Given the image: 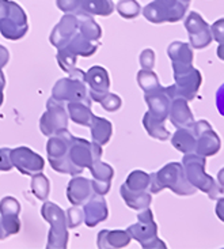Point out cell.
<instances>
[{
  "label": "cell",
  "instance_id": "32",
  "mask_svg": "<svg viewBox=\"0 0 224 249\" xmlns=\"http://www.w3.org/2000/svg\"><path fill=\"white\" fill-rule=\"evenodd\" d=\"M32 192L42 202H47L49 195V181L44 175L35 173L32 180Z\"/></svg>",
  "mask_w": 224,
  "mask_h": 249
},
{
  "label": "cell",
  "instance_id": "44",
  "mask_svg": "<svg viewBox=\"0 0 224 249\" xmlns=\"http://www.w3.org/2000/svg\"><path fill=\"white\" fill-rule=\"evenodd\" d=\"M8 57H10L8 51H7L6 48L3 47V45H0V71H1V68L4 67V66L7 64Z\"/></svg>",
  "mask_w": 224,
  "mask_h": 249
},
{
  "label": "cell",
  "instance_id": "30",
  "mask_svg": "<svg viewBox=\"0 0 224 249\" xmlns=\"http://www.w3.org/2000/svg\"><path fill=\"white\" fill-rule=\"evenodd\" d=\"M124 185L130 191H148L149 175L144 173L142 170H135L128 176Z\"/></svg>",
  "mask_w": 224,
  "mask_h": 249
},
{
  "label": "cell",
  "instance_id": "43",
  "mask_svg": "<svg viewBox=\"0 0 224 249\" xmlns=\"http://www.w3.org/2000/svg\"><path fill=\"white\" fill-rule=\"evenodd\" d=\"M215 213H216L217 218H219L222 222H224V197L223 199H219V200H217Z\"/></svg>",
  "mask_w": 224,
  "mask_h": 249
},
{
  "label": "cell",
  "instance_id": "38",
  "mask_svg": "<svg viewBox=\"0 0 224 249\" xmlns=\"http://www.w3.org/2000/svg\"><path fill=\"white\" fill-rule=\"evenodd\" d=\"M140 66L144 70H152L155 66V53L152 49H144L140 54Z\"/></svg>",
  "mask_w": 224,
  "mask_h": 249
},
{
  "label": "cell",
  "instance_id": "16",
  "mask_svg": "<svg viewBox=\"0 0 224 249\" xmlns=\"http://www.w3.org/2000/svg\"><path fill=\"white\" fill-rule=\"evenodd\" d=\"M167 54L171 59L174 74L188 71L189 68L193 67V51H192V47L186 42L176 41L170 44L167 48Z\"/></svg>",
  "mask_w": 224,
  "mask_h": 249
},
{
  "label": "cell",
  "instance_id": "42",
  "mask_svg": "<svg viewBox=\"0 0 224 249\" xmlns=\"http://www.w3.org/2000/svg\"><path fill=\"white\" fill-rule=\"evenodd\" d=\"M216 107L219 113L224 117V83L216 91Z\"/></svg>",
  "mask_w": 224,
  "mask_h": 249
},
{
  "label": "cell",
  "instance_id": "11",
  "mask_svg": "<svg viewBox=\"0 0 224 249\" xmlns=\"http://www.w3.org/2000/svg\"><path fill=\"white\" fill-rule=\"evenodd\" d=\"M68 113L63 102L50 98L47 102V112L42 115L40 120L41 132L47 136H54L67 129Z\"/></svg>",
  "mask_w": 224,
  "mask_h": 249
},
{
  "label": "cell",
  "instance_id": "46",
  "mask_svg": "<svg viewBox=\"0 0 224 249\" xmlns=\"http://www.w3.org/2000/svg\"><path fill=\"white\" fill-rule=\"evenodd\" d=\"M217 57L224 61V42L219 44V47H217Z\"/></svg>",
  "mask_w": 224,
  "mask_h": 249
},
{
  "label": "cell",
  "instance_id": "4",
  "mask_svg": "<svg viewBox=\"0 0 224 249\" xmlns=\"http://www.w3.org/2000/svg\"><path fill=\"white\" fill-rule=\"evenodd\" d=\"M86 72H83L79 68H74L69 76L65 79H60L54 85L52 90V98L59 102H72L81 101L91 105V98L87 94V83L84 79Z\"/></svg>",
  "mask_w": 224,
  "mask_h": 249
},
{
  "label": "cell",
  "instance_id": "3",
  "mask_svg": "<svg viewBox=\"0 0 224 249\" xmlns=\"http://www.w3.org/2000/svg\"><path fill=\"white\" fill-rule=\"evenodd\" d=\"M0 33L16 41L27 33V17L23 8L11 0H0Z\"/></svg>",
  "mask_w": 224,
  "mask_h": 249
},
{
  "label": "cell",
  "instance_id": "7",
  "mask_svg": "<svg viewBox=\"0 0 224 249\" xmlns=\"http://www.w3.org/2000/svg\"><path fill=\"white\" fill-rule=\"evenodd\" d=\"M41 214L45 221L50 223L47 248H67L68 231L65 213L53 203L45 202L41 209Z\"/></svg>",
  "mask_w": 224,
  "mask_h": 249
},
{
  "label": "cell",
  "instance_id": "19",
  "mask_svg": "<svg viewBox=\"0 0 224 249\" xmlns=\"http://www.w3.org/2000/svg\"><path fill=\"white\" fill-rule=\"evenodd\" d=\"M88 169L91 170V175L94 177L93 188H94L95 194L102 196L106 195L110 189V182L113 178V168L108 163L102 162L101 160H98Z\"/></svg>",
  "mask_w": 224,
  "mask_h": 249
},
{
  "label": "cell",
  "instance_id": "39",
  "mask_svg": "<svg viewBox=\"0 0 224 249\" xmlns=\"http://www.w3.org/2000/svg\"><path fill=\"white\" fill-rule=\"evenodd\" d=\"M210 33H212V38L217 41L219 44L224 42V18L223 19L216 20L212 26H210Z\"/></svg>",
  "mask_w": 224,
  "mask_h": 249
},
{
  "label": "cell",
  "instance_id": "24",
  "mask_svg": "<svg viewBox=\"0 0 224 249\" xmlns=\"http://www.w3.org/2000/svg\"><path fill=\"white\" fill-rule=\"evenodd\" d=\"M121 196L127 203V206L133 210H139V211L148 209L149 204L152 202V197L148 191H130L125 185L121 187Z\"/></svg>",
  "mask_w": 224,
  "mask_h": 249
},
{
  "label": "cell",
  "instance_id": "6",
  "mask_svg": "<svg viewBox=\"0 0 224 249\" xmlns=\"http://www.w3.org/2000/svg\"><path fill=\"white\" fill-rule=\"evenodd\" d=\"M102 148L96 143L80 139V138H72L71 147L68 153V161L71 166V175L75 176L80 173L83 169L90 168L94 162L101 160Z\"/></svg>",
  "mask_w": 224,
  "mask_h": 249
},
{
  "label": "cell",
  "instance_id": "13",
  "mask_svg": "<svg viewBox=\"0 0 224 249\" xmlns=\"http://www.w3.org/2000/svg\"><path fill=\"white\" fill-rule=\"evenodd\" d=\"M185 27L189 33L190 47L193 49H204L209 47L212 42V33L210 26L201 18L198 13H190L185 19Z\"/></svg>",
  "mask_w": 224,
  "mask_h": 249
},
{
  "label": "cell",
  "instance_id": "2",
  "mask_svg": "<svg viewBox=\"0 0 224 249\" xmlns=\"http://www.w3.org/2000/svg\"><path fill=\"white\" fill-rule=\"evenodd\" d=\"M182 166L188 181L198 191H203L210 199H217L224 192V187L205 173V157L197 153L185 154Z\"/></svg>",
  "mask_w": 224,
  "mask_h": 249
},
{
  "label": "cell",
  "instance_id": "23",
  "mask_svg": "<svg viewBox=\"0 0 224 249\" xmlns=\"http://www.w3.org/2000/svg\"><path fill=\"white\" fill-rule=\"evenodd\" d=\"M130 241L128 231L124 230H102L98 234V248H124Z\"/></svg>",
  "mask_w": 224,
  "mask_h": 249
},
{
  "label": "cell",
  "instance_id": "37",
  "mask_svg": "<svg viewBox=\"0 0 224 249\" xmlns=\"http://www.w3.org/2000/svg\"><path fill=\"white\" fill-rule=\"evenodd\" d=\"M101 105L102 108L105 109V110H109V112H115L117 109L121 108V98L120 97H117L115 94H105L101 98Z\"/></svg>",
  "mask_w": 224,
  "mask_h": 249
},
{
  "label": "cell",
  "instance_id": "20",
  "mask_svg": "<svg viewBox=\"0 0 224 249\" xmlns=\"http://www.w3.org/2000/svg\"><path fill=\"white\" fill-rule=\"evenodd\" d=\"M94 192L93 181H88L87 178L83 177H74L67 188L68 200L74 206H81L87 202Z\"/></svg>",
  "mask_w": 224,
  "mask_h": 249
},
{
  "label": "cell",
  "instance_id": "15",
  "mask_svg": "<svg viewBox=\"0 0 224 249\" xmlns=\"http://www.w3.org/2000/svg\"><path fill=\"white\" fill-rule=\"evenodd\" d=\"M86 83L90 88V98L94 101H101V98L109 93L110 88V78H109L108 71L103 67H91L84 75Z\"/></svg>",
  "mask_w": 224,
  "mask_h": 249
},
{
  "label": "cell",
  "instance_id": "48",
  "mask_svg": "<svg viewBox=\"0 0 224 249\" xmlns=\"http://www.w3.org/2000/svg\"><path fill=\"white\" fill-rule=\"evenodd\" d=\"M7 234L4 229H3V226H1V222H0V240H3V238H6Z\"/></svg>",
  "mask_w": 224,
  "mask_h": 249
},
{
  "label": "cell",
  "instance_id": "34",
  "mask_svg": "<svg viewBox=\"0 0 224 249\" xmlns=\"http://www.w3.org/2000/svg\"><path fill=\"white\" fill-rule=\"evenodd\" d=\"M57 63L65 72H71L75 68V63H76V56L72 54L67 49H59L57 52Z\"/></svg>",
  "mask_w": 224,
  "mask_h": 249
},
{
  "label": "cell",
  "instance_id": "27",
  "mask_svg": "<svg viewBox=\"0 0 224 249\" xmlns=\"http://www.w3.org/2000/svg\"><path fill=\"white\" fill-rule=\"evenodd\" d=\"M113 11L114 4L112 0H81V14L84 15L109 17Z\"/></svg>",
  "mask_w": 224,
  "mask_h": 249
},
{
  "label": "cell",
  "instance_id": "33",
  "mask_svg": "<svg viewBox=\"0 0 224 249\" xmlns=\"http://www.w3.org/2000/svg\"><path fill=\"white\" fill-rule=\"evenodd\" d=\"M117 11L125 19H133L142 13V7L136 0H120L117 4Z\"/></svg>",
  "mask_w": 224,
  "mask_h": 249
},
{
  "label": "cell",
  "instance_id": "9",
  "mask_svg": "<svg viewBox=\"0 0 224 249\" xmlns=\"http://www.w3.org/2000/svg\"><path fill=\"white\" fill-rule=\"evenodd\" d=\"M72 135L68 132L67 129H64L60 134L50 136V139L48 142V158L50 162V166L59 172V173H67L71 175V166L68 161V153L71 147V142H72Z\"/></svg>",
  "mask_w": 224,
  "mask_h": 249
},
{
  "label": "cell",
  "instance_id": "41",
  "mask_svg": "<svg viewBox=\"0 0 224 249\" xmlns=\"http://www.w3.org/2000/svg\"><path fill=\"white\" fill-rule=\"evenodd\" d=\"M67 216H68V226L69 228H76L79 226L83 221V213L80 210H78L76 207H72L67 211Z\"/></svg>",
  "mask_w": 224,
  "mask_h": 249
},
{
  "label": "cell",
  "instance_id": "12",
  "mask_svg": "<svg viewBox=\"0 0 224 249\" xmlns=\"http://www.w3.org/2000/svg\"><path fill=\"white\" fill-rule=\"evenodd\" d=\"M192 131L196 136V151L198 155L203 157H212L219 153L222 147V142L219 135L212 129L210 124L205 120L193 123Z\"/></svg>",
  "mask_w": 224,
  "mask_h": 249
},
{
  "label": "cell",
  "instance_id": "31",
  "mask_svg": "<svg viewBox=\"0 0 224 249\" xmlns=\"http://www.w3.org/2000/svg\"><path fill=\"white\" fill-rule=\"evenodd\" d=\"M137 83L143 89L144 93L152 91V90H155L160 86L155 72L152 70H144V68L137 74Z\"/></svg>",
  "mask_w": 224,
  "mask_h": 249
},
{
  "label": "cell",
  "instance_id": "8",
  "mask_svg": "<svg viewBox=\"0 0 224 249\" xmlns=\"http://www.w3.org/2000/svg\"><path fill=\"white\" fill-rule=\"evenodd\" d=\"M137 218L139 222L129 226L127 230L130 238L139 241L143 248H166V244L158 238V226L154 221L152 211L149 209L142 210Z\"/></svg>",
  "mask_w": 224,
  "mask_h": 249
},
{
  "label": "cell",
  "instance_id": "29",
  "mask_svg": "<svg viewBox=\"0 0 224 249\" xmlns=\"http://www.w3.org/2000/svg\"><path fill=\"white\" fill-rule=\"evenodd\" d=\"M143 125L145 128V131L148 132V135L154 139L158 141H167L170 138V132L164 127V122H160L155 117L149 115V112H147L144 117H143Z\"/></svg>",
  "mask_w": 224,
  "mask_h": 249
},
{
  "label": "cell",
  "instance_id": "25",
  "mask_svg": "<svg viewBox=\"0 0 224 249\" xmlns=\"http://www.w3.org/2000/svg\"><path fill=\"white\" fill-rule=\"evenodd\" d=\"M173 146L183 154H189L196 151V136L192 128H178L171 138Z\"/></svg>",
  "mask_w": 224,
  "mask_h": 249
},
{
  "label": "cell",
  "instance_id": "21",
  "mask_svg": "<svg viewBox=\"0 0 224 249\" xmlns=\"http://www.w3.org/2000/svg\"><path fill=\"white\" fill-rule=\"evenodd\" d=\"M169 117L170 122L176 128H190L194 123V117L188 105V101L183 98H176L171 101Z\"/></svg>",
  "mask_w": 224,
  "mask_h": 249
},
{
  "label": "cell",
  "instance_id": "18",
  "mask_svg": "<svg viewBox=\"0 0 224 249\" xmlns=\"http://www.w3.org/2000/svg\"><path fill=\"white\" fill-rule=\"evenodd\" d=\"M78 29V15L75 14H65L60 22L54 26L50 34V44L57 49H61L67 45L69 38L74 36Z\"/></svg>",
  "mask_w": 224,
  "mask_h": 249
},
{
  "label": "cell",
  "instance_id": "14",
  "mask_svg": "<svg viewBox=\"0 0 224 249\" xmlns=\"http://www.w3.org/2000/svg\"><path fill=\"white\" fill-rule=\"evenodd\" d=\"M11 162L22 175L33 176L44 169L42 157L35 154L29 147H16L11 150Z\"/></svg>",
  "mask_w": 224,
  "mask_h": 249
},
{
  "label": "cell",
  "instance_id": "45",
  "mask_svg": "<svg viewBox=\"0 0 224 249\" xmlns=\"http://www.w3.org/2000/svg\"><path fill=\"white\" fill-rule=\"evenodd\" d=\"M3 89H4V76L0 72V107L3 104Z\"/></svg>",
  "mask_w": 224,
  "mask_h": 249
},
{
  "label": "cell",
  "instance_id": "5",
  "mask_svg": "<svg viewBox=\"0 0 224 249\" xmlns=\"http://www.w3.org/2000/svg\"><path fill=\"white\" fill-rule=\"evenodd\" d=\"M190 0H154L143 8V15L152 23H176L189 8Z\"/></svg>",
  "mask_w": 224,
  "mask_h": 249
},
{
  "label": "cell",
  "instance_id": "1",
  "mask_svg": "<svg viewBox=\"0 0 224 249\" xmlns=\"http://www.w3.org/2000/svg\"><path fill=\"white\" fill-rule=\"evenodd\" d=\"M169 188L179 196L194 195L197 189L188 181L183 166L178 162H171L163 166L159 172L149 176V192L159 194Z\"/></svg>",
  "mask_w": 224,
  "mask_h": 249
},
{
  "label": "cell",
  "instance_id": "28",
  "mask_svg": "<svg viewBox=\"0 0 224 249\" xmlns=\"http://www.w3.org/2000/svg\"><path fill=\"white\" fill-rule=\"evenodd\" d=\"M91 127V135H93V142L103 146L110 141L112 136V123L102 119V117H93V122L90 124Z\"/></svg>",
  "mask_w": 224,
  "mask_h": 249
},
{
  "label": "cell",
  "instance_id": "35",
  "mask_svg": "<svg viewBox=\"0 0 224 249\" xmlns=\"http://www.w3.org/2000/svg\"><path fill=\"white\" fill-rule=\"evenodd\" d=\"M19 211V203L11 196H7L0 202V215H18Z\"/></svg>",
  "mask_w": 224,
  "mask_h": 249
},
{
  "label": "cell",
  "instance_id": "26",
  "mask_svg": "<svg viewBox=\"0 0 224 249\" xmlns=\"http://www.w3.org/2000/svg\"><path fill=\"white\" fill-rule=\"evenodd\" d=\"M67 108L68 115L72 119V122L79 124V125H83V127H90L94 115L90 110V105L88 104L81 101H72L68 102Z\"/></svg>",
  "mask_w": 224,
  "mask_h": 249
},
{
  "label": "cell",
  "instance_id": "47",
  "mask_svg": "<svg viewBox=\"0 0 224 249\" xmlns=\"http://www.w3.org/2000/svg\"><path fill=\"white\" fill-rule=\"evenodd\" d=\"M217 182L220 184V185H223L224 187V168L217 173Z\"/></svg>",
  "mask_w": 224,
  "mask_h": 249
},
{
  "label": "cell",
  "instance_id": "22",
  "mask_svg": "<svg viewBox=\"0 0 224 249\" xmlns=\"http://www.w3.org/2000/svg\"><path fill=\"white\" fill-rule=\"evenodd\" d=\"M109 215L108 204L106 200L102 197V195L94 196L90 202L84 206V213H83V221L87 226L94 228L96 223L105 221Z\"/></svg>",
  "mask_w": 224,
  "mask_h": 249
},
{
  "label": "cell",
  "instance_id": "17",
  "mask_svg": "<svg viewBox=\"0 0 224 249\" xmlns=\"http://www.w3.org/2000/svg\"><path fill=\"white\" fill-rule=\"evenodd\" d=\"M145 102L148 105V112L152 117H155L160 122H164L169 117L170 105H171V98H170L166 90L162 86H159L152 91H148L144 94Z\"/></svg>",
  "mask_w": 224,
  "mask_h": 249
},
{
  "label": "cell",
  "instance_id": "10",
  "mask_svg": "<svg viewBox=\"0 0 224 249\" xmlns=\"http://www.w3.org/2000/svg\"><path fill=\"white\" fill-rule=\"evenodd\" d=\"M174 81H176L174 85L164 88L167 95L171 98V101L176 98H183L186 101H192L196 97L197 91L201 86L203 76L198 70L192 67L188 71L174 74Z\"/></svg>",
  "mask_w": 224,
  "mask_h": 249
},
{
  "label": "cell",
  "instance_id": "36",
  "mask_svg": "<svg viewBox=\"0 0 224 249\" xmlns=\"http://www.w3.org/2000/svg\"><path fill=\"white\" fill-rule=\"evenodd\" d=\"M56 4L63 13L75 15L81 14V0H56Z\"/></svg>",
  "mask_w": 224,
  "mask_h": 249
},
{
  "label": "cell",
  "instance_id": "40",
  "mask_svg": "<svg viewBox=\"0 0 224 249\" xmlns=\"http://www.w3.org/2000/svg\"><path fill=\"white\" fill-rule=\"evenodd\" d=\"M11 162V150L10 148H0V172H7L13 169Z\"/></svg>",
  "mask_w": 224,
  "mask_h": 249
}]
</instances>
